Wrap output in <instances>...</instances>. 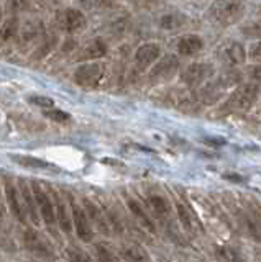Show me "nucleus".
<instances>
[{"label": "nucleus", "mask_w": 261, "mask_h": 262, "mask_svg": "<svg viewBox=\"0 0 261 262\" xmlns=\"http://www.w3.org/2000/svg\"><path fill=\"white\" fill-rule=\"evenodd\" d=\"M245 13L243 0H214L209 7V18L220 25V27H230L236 23Z\"/></svg>", "instance_id": "1"}, {"label": "nucleus", "mask_w": 261, "mask_h": 262, "mask_svg": "<svg viewBox=\"0 0 261 262\" xmlns=\"http://www.w3.org/2000/svg\"><path fill=\"white\" fill-rule=\"evenodd\" d=\"M259 94V87L255 82H245V84L236 87L232 95L228 97L227 103L224 105V108L227 112H245L251 108V105L256 102Z\"/></svg>", "instance_id": "2"}, {"label": "nucleus", "mask_w": 261, "mask_h": 262, "mask_svg": "<svg viewBox=\"0 0 261 262\" xmlns=\"http://www.w3.org/2000/svg\"><path fill=\"white\" fill-rule=\"evenodd\" d=\"M31 190H33L38 210H39V213H42V218L45 221L46 228L50 229L56 237H58V234H56V223H58V218H56L54 202H51L50 196L46 195V192L36 182H31Z\"/></svg>", "instance_id": "3"}, {"label": "nucleus", "mask_w": 261, "mask_h": 262, "mask_svg": "<svg viewBox=\"0 0 261 262\" xmlns=\"http://www.w3.org/2000/svg\"><path fill=\"white\" fill-rule=\"evenodd\" d=\"M104 74H105V64L91 61V62L79 66L76 69L74 82L84 89H94L101 84V80L104 79Z\"/></svg>", "instance_id": "4"}, {"label": "nucleus", "mask_w": 261, "mask_h": 262, "mask_svg": "<svg viewBox=\"0 0 261 262\" xmlns=\"http://www.w3.org/2000/svg\"><path fill=\"white\" fill-rule=\"evenodd\" d=\"M69 205H71V216H72V225L76 228V233L81 241L91 243L94 239V231H92V223L89 220L86 210L74 200V196L71 193L68 195Z\"/></svg>", "instance_id": "5"}, {"label": "nucleus", "mask_w": 261, "mask_h": 262, "mask_svg": "<svg viewBox=\"0 0 261 262\" xmlns=\"http://www.w3.org/2000/svg\"><path fill=\"white\" fill-rule=\"evenodd\" d=\"M179 69V59L173 54L161 57L159 62L154 64V68L150 71L148 79L151 84H163V82L171 80Z\"/></svg>", "instance_id": "6"}, {"label": "nucleus", "mask_w": 261, "mask_h": 262, "mask_svg": "<svg viewBox=\"0 0 261 262\" xmlns=\"http://www.w3.org/2000/svg\"><path fill=\"white\" fill-rule=\"evenodd\" d=\"M56 23L63 31L77 33L86 28V16L77 8H64L56 15Z\"/></svg>", "instance_id": "7"}, {"label": "nucleus", "mask_w": 261, "mask_h": 262, "mask_svg": "<svg viewBox=\"0 0 261 262\" xmlns=\"http://www.w3.org/2000/svg\"><path fill=\"white\" fill-rule=\"evenodd\" d=\"M212 72H214L212 64H209V62H194L183 72L181 79H183V82L187 87H199L212 76Z\"/></svg>", "instance_id": "8"}, {"label": "nucleus", "mask_w": 261, "mask_h": 262, "mask_svg": "<svg viewBox=\"0 0 261 262\" xmlns=\"http://www.w3.org/2000/svg\"><path fill=\"white\" fill-rule=\"evenodd\" d=\"M23 243H25V248L35 254V256L42 257V259H54V252L51 249V246L48 244L42 236H39L33 229H27L25 234H23Z\"/></svg>", "instance_id": "9"}, {"label": "nucleus", "mask_w": 261, "mask_h": 262, "mask_svg": "<svg viewBox=\"0 0 261 262\" xmlns=\"http://www.w3.org/2000/svg\"><path fill=\"white\" fill-rule=\"evenodd\" d=\"M161 56V48L156 43H146L142 45L135 53V62L138 69H146Z\"/></svg>", "instance_id": "10"}, {"label": "nucleus", "mask_w": 261, "mask_h": 262, "mask_svg": "<svg viewBox=\"0 0 261 262\" xmlns=\"http://www.w3.org/2000/svg\"><path fill=\"white\" fill-rule=\"evenodd\" d=\"M5 195H7V202H9V208L12 211V215L17 218L20 223H25V207L22 205L17 187L13 185L10 179H5Z\"/></svg>", "instance_id": "11"}, {"label": "nucleus", "mask_w": 261, "mask_h": 262, "mask_svg": "<svg viewBox=\"0 0 261 262\" xmlns=\"http://www.w3.org/2000/svg\"><path fill=\"white\" fill-rule=\"evenodd\" d=\"M105 54H107V43H105L102 38H94L91 41H87V45L81 49L77 54V59L91 62L95 59H101Z\"/></svg>", "instance_id": "12"}, {"label": "nucleus", "mask_w": 261, "mask_h": 262, "mask_svg": "<svg viewBox=\"0 0 261 262\" xmlns=\"http://www.w3.org/2000/svg\"><path fill=\"white\" fill-rule=\"evenodd\" d=\"M84 203V210L87 213L89 220H91V223H94V226L99 229L102 234H109L110 233V226H109V220L105 218V215L101 211V208L97 207L94 202H91L89 199H84L83 200Z\"/></svg>", "instance_id": "13"}, {"label": "nucleus", "mask_w": 261, "mask_h": 262, "mask_svg": "<svg viewBox=\"0 0 261 262\" xmlns=\"http://www.w3.org/2000/svg\"><path fill=\"white\" fill-rule=\"evenodd\" d=\"M18 187H20V196H22V200H23V207H25L27 213L30 215V220L33 221V225H38L39 223L38 205H36V200H35L33 190H30V187L25 184V180H23V179H20Z\"/></svg>", "instance_id": "14"}, {"label": "nucleus", "mask_w": 261, "mask_h": 262, "mask_svg": "<svg viewBox=\"0 0 261 262\" xmlns=\"http://www.w3.org/2000/svg\"><path fill=\"white\" fill-rule=\"evenodd\" d=\"M120 257L125 262H150V254L143 246L136 243H128L120 248Z\"/></svg>", "instance_id": "15"}, {"label": "nucleus", "mask_w": 261, "mask_h": 262, "mask_svg": "<svg viewBox=\"0 0 261 262\" xmlns=\"http://www.w3.org/2000/svg\"><path fill=\"white\" fill-rule=\"evenodd\" d=\"M127 207L130 210V213L133 215V218L140 223L145 229H148L150 233H156V225L153 223V220L148 216V213L145 211V208L138 203L135 199H127Z\"/></svg>", "instance_id": "16"}, {"label": "nucleus", "mask_w": 261, "mask_h": 262, "mask_svg": "<svg viewBox=\"0 0 261 262\" xmlns=\"http://www.w3.org/2000/svg\"><path fill=\"white\" fill-rule=\"evenodd\" d=\"M176 210H177V216L181 220V223L184 226V229L189 234H197L199 233V220L195 218L194 213L186 207L183 202H176Z\"/></svg>", "instance_id": "17"}, {"label": "nucleus", "mask_w": 261, "mask_h": 262, "mask_svg": "<svg viewBox=\"0 0 261 262\" xmlns=\"http://www.w3.org/2000/svg\"><path fill=\"white\" fill-rule=\"evenodd\" d=\"M204 41L197 35H186L179 39L177 43V53L181 56H195L202 51Z\"/></svg>", "instance_id": "18"}, {"label": "nucleus", "mask_w": 261, "mask_h": 262, "mask_svg": "<svg viewBox=\"0 0 261 262\" xmlns=\"http://www.w3.org/2000/svg\"><path fill=\"white\" fill-rule=\"evenodd\" d=\"M53 195H54V207H56V218H58V223L63 231L69 234L72 231V216H69V213H68L66 202L63 200V196L58 192H54Z\"/></svg>", "instance_id": "19"}, {"label": "nucleus", "mask_w": 261, "mask_h": 262, "mask_svg": "<svg viewBox=\"0 0 261 262\" xmlns=\"http://www.w3.org/2000/svg\"><path fill=\"white\" fill-rule=\"evenodd\" d=\"M43 23L39 21V20H30L27 21L25 25H22L20 30H18V41L22 45H25V43H30V41H33L36 39L38 36H42L43 35Z\"/></svg>", "instance_id": "20"}, {"label": "nucleus", "mask_w": 261, "mask_h": 262, "mask_svg": "<svg viewBox=\"0 0 261 262\" xmlns=\"http://www.w3.org/2000/svg\"><path fill=\"white\" fill-rule=\"evenodd\" d=\"M148 203L153 208V211L156 213V216H159L161 220H166L171 215V205L169 202L159 193H150L148 195Z\"/></svg>", "instance_id": "21"}, {"label": "nucleus", "mask_w": 261, "mask_h": 262, "mask_svg": "<svg viewBox=\"0 0 261 262\" xmlns=\"http://www.w3.org/2000/svg\"><path fill=\"white\" fill-rule=\"evenodd\" d=\"M217 257L224 262H247V257H245V254L238 249L235 248V246H218L217 251Z\"/></svg>", "instance_id": "22"}, {"label": "nucleus", "mask_w": 261, "mask_h": 262, "mask_svg": "<svg viewBox=\"0 0 261 262\" xmlns=\"http://www.w3.org/2000/svg\"><path fill=\"white\" fill-rule=\"evenodd\" d=\"M224 59L230 66H240L245 62V59H247V53H245V49L240 43H232L225 49Z\"/></svg>", "instance_id": "23"}, {"label": "nucleus", "mask_w": 261, "mask_h": 262, "mask_svg": "<svg viewBox=\"0 0 261 262\" xmlns=\"http://www.w3.org/2000/svg\"><path fill=\"white\" fill-rule=\"evenodd\" d=\"M18 30H20L18 18L13 15L7 21L0 25V41H10L12 38L18 35Z\"/></svg>", "instance_id": "24"}, {"label": "nucleus", "mask_w": 261, "mask_h": 262, "mask_svg": "<svg viewBox=\"0 0 261 262\" xmlns=\"http://www.w3.org/2000/svg\"><path fill=\"white\" fill-rule=\"evenodd\" d=\"M184 16L177 13H166L159 18V27L166 31H174L179 30L184 25Z\"/></svg>", "instance_id": "25"}, {"label": "nucleus", "mask_w": 261, "mask_h": 262, "mask_svg": "<svg viewBox=\"0 0 261 262\" xmlns=\"http://www.w3.org/2000/svg\"><path fill=\"white\" fill-rule=\"evenodd\" d=\"M94 249H95V257L99 262H122V257H118L117 254L104 243H97L94 246Z\"/></svg>", "instance_id": "26"}, {"label": "nucleus", "mask_w": 261, "mask_h": 262, "mask_svg": "<svg viewBox=\"0 0 261 262\" xmlns=\"http://www.w3.org/2000/svg\"><path fill=\"white\" fill-rule=\"evenodd\" d=\"M15 162H18L23 167H33V169H53L51 164H48L42 159L31 158V156H12Z\"/></svg>", "instance_id": "27"}, {"label": "nucleus", "mask_w": 261, "mask_h": 262, "mask_svg": "<svg viewBox=\"0 0 261 262\" xmlns=\"http://www.w3.org/2000/svg\"><path fill=\"white\" fill-rule=\"evenodd\" d=\"M64 254H66V259L69 262H94V259L89 256L86 251L76 248V246H69V248H66Z\"/></svg>", "instance_id": "28"}, {"label": "nucleus", "mask_w": 261, "mask_h": 262, "mask_svg": "<svg viewBox=\"0 0 261 262\" xmlns=\"http://www.w3.org/2000/svg\"><path fill=\"white\" fill-rule=\"evenodd\" d=\"M245 223H247V229L250 236L255 241L261 243V221L253 216H245Z\"/></svg>", "instance_id": "29"}, {"label": "nucleus", "mask_w": 261, "mask_h": 262, "mask_svg": "<svg viewBox=\"0 0 261 262\" xmlns=\"http://www.w3.org/2000/svg\"><path fill=\"white\" fill-rule=\"evenodd\" d=\"M77 4L86 10H104L113 4V0H77Z\"/></svg>", "instance_id": "30"}, {"label": "nucleus", "mask_w": 261, "mask_h": 262, "mask_svg": "<svg viewBox=\"0 0 261 262\" xmlns=\"http://www.w3.org/2000/svg\"><path fill=\"white\" fill-rule=\"evenodd\" d=\"M5 7H7V10H9L10 13L15 15V13L28 10L30 0H5Z\"/></svg>", "instance_id": "31"}, {"label": "nucleus", "mask_w": 261, "mask_h": 262, "mask_svg": "<svg viewBox=\"0 0 261 262\" xmlns=\"http://www.w3.org/2000/svg\"><path fill=\"white\" fill-rule=\"evenodd\" d=\"M45 117L50 118L51 121H56V123H68L71 120V115L66 113V112H63V110H59V108H50V110H46L45 112Z\"/></svg>", "instance_id": "32"}, {"label": "nucleus", "mask_w": 261, "mask_h": 262, "mask_svg": "<svg viewBox=\"0 0 261 262\" xmlns=\"http://www.w3.org/2000/svg\"><path fill=\"white\" fill-rule=\"evenodd\" d=\"M30 103H33L36 106H39V108H45V110H50L54 106V100L50 97H45V95H33L30 97Z\"/></svg>", "instance_id": "33"}, {"label": "nucleus", "mask_w": 261, "mask_h": 262, "mask_svg": "<svg viewBox=\"0 0 261 262\" xmlns=\"http://www.w3.org/2000/svg\"><path fill=\"white\" fill-rule=\"evenodd\" d=\"M53 43H54V38H46L42 45H39V48L35 51V57H43L46 56L48 53H50V49L53 48Z\"/></svg>", "instance_id": "34"}, {"label": "nucleus", "mask_w": 261, "mask_h": 262, "mask_svg": "<svg viewBox=\"0 0 261 262\" xmlns=\"http://www.w3.org/2000/svg\"><path fill=\"white\" fill-rule=\"evenodd\" d=\"M248 56L251 61L255 62H259L261 64V41H256V43H253L250 46V51H248Z\"/></svg>", "instance_id": "35"}, {"label": "nucleus", "mask_w": 261, "mask_h": 262, "mask_svg": "<svg viewBox=\"0 0 261 262\" xmlns=\"http://www.w3.org/2000/svg\"><path fill=\"white\" fill-rule=\"evenodd\" d=\"M243 33H245V35H248V36H261V25L251 23L250 27H245Z\"/></svg>", "instance_id": "36"}, {"label": "nucleus", "mask_w": 261, "mask_h": 262, "mask_svg": "<svg viewBox=\"0 0 261 262\" xmlns=\"http://www.w3.org/2000/svg\"><path fill=\"white\" fill-rule=\"evenodd\" d=\"M248 76H250V82L259 84V82H261V66H256V68H250Z\"/></svg>", "instance_id": "37"}, {"label": "nucleus", "mask_w": 261, "mask_h": 262, "mask_svg": "<svg viewBox=\"0 0 261 262\" xmlns=\"http://www.w3.org/2000/svg\"><path fill=\"white\" fill-rule=\"evenodd\" d=\"M138 2H142V4H145V5H151V4L159 2V0H138Z\"/></svg>", "instance_id": "38"}, {"label": "nucleus", "mask_w": 261, "mask_h": 262, "mask_svg": "<svg viewBox=\"0 0 261 262\" xmlns=\"http://www.w3.org/2000/svg\"><path fill=\"white\" fill-rule=\"evenodd\" d=\"M2 220H4V215H2V208H0V226H2Z\"/></svg>", "instance_id": "39"}, {"label": "nucleus", "mask_w": 261, "mask_h": 262, "mask_svg": "<svg viewBox=\"0 0 261 262\" xmlns=\"http://www.w3.org/2000/svg\"><path fill=\"white\" fill-rule=\"evenodd\" d=\"M0 23H2V12H0Z\"/></svg>", "instance_id": "40"}]
</instances>
